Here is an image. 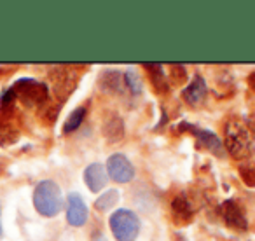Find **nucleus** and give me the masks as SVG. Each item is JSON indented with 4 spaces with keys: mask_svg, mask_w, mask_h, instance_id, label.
<instances>
[{
    "mask_svg": "<svg viewBox=\"0 0 255 241\" xmlns=\"http://www.w3.org/2000/svg\"><path fill=\"white\" fill-rule=\"evenodd\" d=\"M109 224L117 241H135L140 233V219L131 210L121 208L114 212Z\"/></svg>",
    "mask_w": 255,
    "mask_h": 241,
    "instance_id": "nucleus-3",
    "label": "nucleus"
},
{
    "mask_svg": "<svg viewBox=\"0 0 255 241\" xmlns=\"http://www.w3.org/2000/svg\"><path fill=\"white\" fill-rule=\"evenodd\" d=\"M67 220L70 226L81 227L88 220V206L82 201V198L75 192L68 196V210H67Z\"/></svg>",
    "mask_w": 255,
    "mask_h": 241,
    "instance_id": "nucleus-6",
    "label": "nucleus"
},
{
    "mask_svg": "<svg viewBox=\"0 0 255 241\" xmlns=\"http://www.w3.org/2000/svg\"><path fill=\"white\" fill-rule=\"evenodd\" d=\"M147 70H152L149 72L150 74V79H152V84L156 86L157 89H161V91H166L168 89V81L166 77H164V72H163V67L161 65H145Z\"/></svg>",
    "mask_w": 255,
    "mask_h": 241,
    "instance_id": "nucleus-15",
    "label": "nucleus"
},
{
    "mask_svg": "<svg viewBox=\"0 0 255 241\" xmlns=\"http://www.w3.org/2000/svg\"><path fill=\"white\" fill-rule=\"evenodd\" d=\"M107 175L112 178L117 184H126L135 177V170H133V164L129 163L126 156L123 154H112L107 161Z\"/></svg>",
    "mask_w": 255,
    "mask_h": 241,
    "instance_id": "nucleus-5",
    "label": "nucleus"
},
{
    "mask_svg": "<svg viewBox=\"0 0 255 241\" xmlns=\"http://www.w3.org/2000/svg\"><path fill=\"white\" fill-rule=\"evenodd\" d=\"M182 128L187 129V131H191L192 135L199 140L201 147H205V149H208L210 152L217 154V156H220V157L224 156L222 143H220V140L217 138L215 133L206 131V129H201V128H196V126H192V124H182Z\"/></svg>",
    "mask_w": 255,
    "mask_h": 241,
    "instance_id": "nucleus-8",
    "label": "nucleus"
},
{
    "mask_svg": "<svg viewBox=\"0 0 255 241\" xmlns=\"http://www.w3.org/2000/svg\"><path fill=\"white\" fill-rule=\"evenodd\" d=\"M102 89H105V91H112V93H121L123 91V86L124 84V77L121 74H117V72L114 70H107L105 74L102 75Z\"/></svg>",
    "mask_w": 255,
    "mask_h": 241,
    "instance_id": "nucleus-12",
    "label": "nucleus"
},
{
    "mask_svg": "<svg viewBox=\"0 0 255 241\" xmlns=\"http://www.w3.org/2000/svg\"><path fill=\"white\" fill-rule=\"evenodd\" d=\"M84 180H86V185H88L89 191L93 192H98L103 189V185L107 184L109 180V175H107V170L102 166L100 163H93L86 168L84 171Z\"/></svg>",
    "mask_w": 255,
    "mask_h": 241,
    "instance_id": "nucleus-9",
    "label": "nucleus"
},
{
    "mask_svg": "<svg viewBox=\"0 0 255 241\" xmlns=\"http://www.w3.org/2000/svg\"><path fill=\"white\" fill-rule=\"evenodd\" d=\"M117 201H119V192L116 189H110V191L103 192L100 198H96L95 206L98 212H109L117 205Z\"/></svg>",
    "mask_w": 255,
    "mask_h": 241,
    "instance_id": "nucleus-14",
    "label": "nucleus"
},
{
    "mask_svg": "<svg viewBox=\"0 0 255 241\" xmlns=\"http://www.w3.org/2000/svg\"><path fill=\"white\" fill-rule=\"evenodd\" d=\"M84 116H86V109H84V107H79V109H75L74 112L68 116V119L65 120L63 131L65 133H70V131H74V129H77L79 126H81L82 120H84Z\"/></svg>",
    "mask_w": 255,
    "mask_h": 241,
    "instance_id": "nucleus-16",
    "label": "nucleus"
},
{
    "mask_svg": "<svg viewBox=\"0 0 255 241\" xmlns=\"http://www.w3.org/2000/svg\"><path fill=\"white\" fill-rule=\"evenodd\" d=\"M171 212H173V219L178 224H187L192 219L194 212H192V206L189 203V199L185 196H178L171 203Z\"/></svg>",
    "mask_w": 255,
    "mask_h": 241,
    "instance_id": "nucleus-11",
    "label": "nucleus"
},
{
    "mask_svg": "<svg viewBox=\"0 0 255 241\" xmlns=\"http://www.w3.org/2000/svg\"><path fill=\"white\" fill-rule=\"evenodd\" d=\"M240 173L248 185H255V166H241Z\"/></svg>",
    "mask_w": 255,
    "mask_h": 241,
    "instance_id": "nucleus-18",
    "label": "nucleus"
},
{
    "mask_svg": "<svg viewBox=\"0 0 255 241\" xmlns=\"http://www.w3.org/2000/svg\"><path fill=\"white\" fill-rule=\"evenodd\" d=\"M0 234H2V220H0Z\"/></svg>",
    "mask_w": 255,
    "mask_h": 241,
    "instance_id": "nucleus-21",
    "label": "nucleus"
},
{
    "mask_svg": "<svg viewBox=\"0 0 255 241\" xmlns=\"http://www.w3.org/2000/svg\"><path fill=\"white\" fill-rule=\"evenodd\" d=\"M248 81H250L252 88H254V89H255V72H254V74H252V75H250V79H248Z\"/></svg>",
    "mask_w": 255,
    "mask_h": 241,
    "instance_id": "nucleus-20",
    "label": "nucleus"
},
{
    "mask_svg": "<svg viewBox=\"0 0 255 241\" xmlns=\"http://www.w3.org/2000/svg\"><path fill=\"white\" fill-rule=\"evenodd\" d=\"M33 205L37 212L44 217H54L61 212L63 198H61V189L53 180H44L33 191Z\"/></svg>",
    "mask_w": 255,
    "mask_h": 241,
    "instance_id": "nucleus-2",
    "label": "nucleus"
},
{
    "mask_svg": "<svg viewBox=\"0 0 255 241\" xmlns=\"http://www.w3.org/2000/svg\"><path fill=\"white\" fill-rule=\"evenodd\" d=\"M91 241H107V238L103 233H95V236H93Z\"/></svg>",
    "mask_w": 255,
    "mask_h": 241,
    "instance_id": "nucleus-19",
    "label": "nucleus"
},
{
    "mask_svg": "<svg viewBox=\"0 0 255 241\" xmlns=\"http://www.w3.org/2000/svg\"><path fill=\"white\" fill-rule=\"evenodd\" d=\"M220 213H222L224 220L229 227L238 231H245L247 229V219H245V213L241 210V206L236 201L229 199L220 206Z\"/></svg>",
    "mask_w": 255,
    "mask_h": 241,
    "instance_id": "nucleus-7",
    "label": "nucleus"
},
{
    "mask_svg": "<svg viewBox=\"0 0 255 241\" xmlns=\"http://www.w3.org/2000/svg\"><path fill=\"white\" fill-rule=\"evenodd\" d=\"M14 98H19L21 102H25L26 105L33 107L42 103L44 100L47 98V88L44 84L37 81H32V79H23V81H18L14 86L11 88Z\"/></svg>",
    "mask_w": 255,
    "mask_h": 241,
    "instance_id": "nucleus-4",
    "label": "nucleus"
},
{
    "mask_svg": "<svg viewBox=\"0 0 255 241\" xmlns=\"http://www.w3.org/2000/svg\"><path fill=\"white\" fill-rule=\"evenodd\" d=\"M226 143L233 157H247L254 149V133L250 126L240 119H231L226 126Z\"/></svg>",
    "mask_w": 255,
    "mask_h": 241,
    "instance_id": "nucleus-1",
    "label": "nucleus"
},
{
    "mask_svg": "<svg viewBox=\"0 0 255 241\" xmlns=\"http://www.w3.org/2000/svg\"><path fill=\"white\" fill-rule=\"evenodd\" d=\"M103 135H105V138L109 140V143L119 142V140L123 138V135H124L123 120H121L119 117H114V119H110L109 122L105 124V128H103Z\"/></svg>",
    "mask_w": 255,
    "mask_h": 241,
    "instance_id": "nucleus-13",
    "label": "nucleus"
},
{
    "mask_svg": "<svg viewBox=\"0 0 255 241\" xmlns=\"http://www.w3.org/2000/svg\"><path fill=\"white\" fill-rule=\"evenodd\" d=\"M182 96H184L185 102H187L189 105H192V107H198L199 103H203V100H205V96H206V82H205V79H203L201 75H196V77L191 81V84L184 89Z\"/></svg>",
    "mask_w": 255,
    "mask_h": 241,
    "instance_id": "nucleus-10",
    "label": "nucleus"
},
{
    "mask_svg": "<svg viewBox=\"0 0 255 241\" xmlns=\"http://www.w3.org/2000/svg\"><path fill=\"white\" fill-rule=\"evenodd\" d=\"M124 84L129 88V91H131L133 95H140V93H142V79L136 74L135 68H129V70L124 74Z\"/></svg>",
    "mask_w": 255,
    "mask_h": 241,
    "instance_id": "nucleus-17",
    "label": "nucleus"
}]
</instances>
